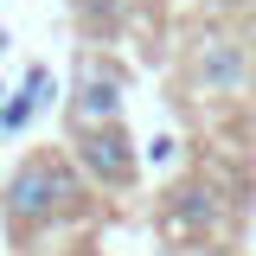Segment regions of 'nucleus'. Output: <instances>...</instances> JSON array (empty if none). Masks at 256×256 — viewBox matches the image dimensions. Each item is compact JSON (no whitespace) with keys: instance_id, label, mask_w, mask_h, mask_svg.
Masks as SVG:
<instances>
[{"instance_id":"4","label":"nucleus","mask_w":256,"mask_h":256,"mask_svg":"<svg viewBox=\"0 0 256 256\" xmlns=\"http://www.w3.org/2000/svg\"><path fill=\"white\" fill-rule=\"evenodd\" d=\"M70 160H77V173H84L96 192H128L134 180H141V148H134L128 122L70 134Z\"/></svg>"},{"instance_id":"6","label":"nucleus","mask_w":256,"mask_h":256,"mask_svg":"<svg viewBox=\"0 0 256 256\" xmlns=\"http://www.w3.org/2000/svg\"><path fill=\"white\" fill-rule=\"evenodd\" d=\"M32 116H38V96H32L26 84H20V90L6 96V109H0V134H20V128L32 122Z\"/></svg>"},{"instance_id":"1","label":"nucleus","mask_w":256,"mask_h":256,"mask_svg":"<svg viewBox=\"0 0 256 256\" xmlns=\"http://www.w3.org/2000/svg\"><path fill=\"white\" fill-rule=\"evenodd\" d=\"M90 180L77 173V160L70 154H52V148H38L26 154L6 180H0V218H6V237H45V230H58L70 224L84 205H90Z\"/></svg>"},{"instance_id":"8","label":"nucleus","mask_w":256,"mask_h":256,"mask_svg":"<svg viewBox=\"0 0 256 256\" xmlns=\"http://www.w3.org/2000/svg\"><path fill=\"white\" fill-rule=\"evenodd\" d=\"M198 6H212V13H244V6H256V0H198Z\"/></svg>"},{"instance_id":"2","label":"nucleus","mask_w":256,"mask_h":256,"mask_svg":"<svg viewBox=\"0 0 256 256\" xmlns=\"http://www.w3.org/2000/svg\"><path fill=\"white\" fill-rule=\"evenodd\" d=\"M180 84H186V96H198V102H230V96H244L256 84V52L244 32L230 26H205L192 32L186 58H180Z\"/></svg>"},{"instance_id":"10","label":"nucleus","mask_w":256,"mask_h":256,"mask_svg":"<svg viewBox=\"0 0 256 256\" xmlns=\"http://www.w3.org/2000/svg\"><path fill=\"white\" fill-rule=\"evenodd\" d=\"M0 109H6V96H0Z\"/></svg>"},{"instance_id":"5","label":"nucleus","mask_w":256,"mask_h":256,"mask_svg":"<svg viewBox=\"0 0 256 256\" xmlns=\"http://www.w3.org/2000/svg\"><path fill=\"white\" fill-rule=\"evenodd\" d=\"M160 230L180 237V244L218 237L224 230V192H218V180L192 173V180H180V186H166V198H160Z\"/></svg>"},{"instance_id":"3","label":"nucleus","mask_w":256,"mask_h":256,"mask_svg":"<svg viewBox=\"0 0 256 256\" xmlns=\"http://www.w3.org/2000/svg\"><path fill=\"white\" fill-rule=\"evenodd\" d=\"M122 90H128L122 64L84 52V58H77V77H70V96H64V128H70V134H84V128L122 122Z\"/></svg>"},{"instance_id":"9","label":"nucleus","mask_w":256,"mask_h":256,"mask_svg":"<svg viewBox=\"0 0 256 256\" xmlns=\"http://www.w3.org/2000/svg\"><path fill=\"white\" fill-rule=\"evenodd\" d=\"M0 52H6V38H0Z\"/></svg>"},{"instance_id":"7","label":"nucleus","mask_w":256,"mask_h":256,"mask_svg":"<svg viewBox=\"0 0 256 256\" xmlns=\"http://www.w3.org/2000/svg\"><path fill=\"white\" fill-rule=\"evenodd\" d=\"M173 148H180V141H173V134H160V141L141 148V160H173Z\"/></svg>"}]
</instances>
